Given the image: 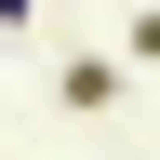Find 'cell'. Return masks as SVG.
<instances>
[{"mask_svg":"<svg viewBox=\"0 0 160 160\" xmlns=\"http://www.w3.org/2000/svg\"><path fill=\"white\" fill-rule=\"evenodd\" d=\"M53 93H67L80 120H107V107H120V53H67V67H53Z\"/></svg>","mask_w":160,"mask_h":160,"instance_id":"1","label":"cell"}]
</instances>
